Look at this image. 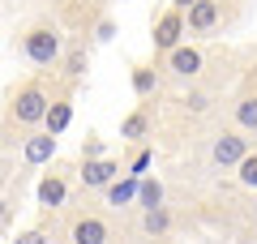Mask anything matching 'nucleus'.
I'll list each match as a JSON object with an SVG mask.
<instances>
[{"label": "nucleus", "instance_id": "obj_16", "mask_svg": "<svg viewBox=\"0 0 257 244\" xmlns=\"http://www.w3.org/2000/svg\"><path fill=\"white\" fill-rule=\"evenodd\" d=\"M155 90H159V69L155 64H138V69H133V94H138V99H150Z\"/></svg>", "mask_w": 257, "mask_h": 244}, {"label": "nucleus", "instance_id": "obj_8", "mask_svg": "<svg viewBox=\"0 0 257 244\" xmlns=\"http://www.w3.org/2000/svg\"><path fill=\"white\" fill-rule=\"evenodd\" d=\"M120 176V159H82V189H107Z\"/></svg>", "mask_w": 257, "mask_h": 244}, {"label": "nucleus", "instance_id": "obj_1", "mask_svg": "<svg viewBox=\"0 0 257 244\" xmlns=\"http://www.w3.org/2000/svg\"><path fill=\"white\" fill-rule=\"evenodd\" d=\"M22 56H26L30 64H39V69H56L60 56H64V35L52 22H35V26H26V35H22Z\"/></svg>", "mask_w": 257, "mask_h": 244}, {"label": "nucleus", "instance_id": "obj_13", "mask_svg": "<svg viewBox=\"0 0 257 244\" xmlns=\"http://www.w3.org/2000/svg\"><path fill=\"white\" fill-rule=\"evenodd\" d=\"M210 107H214V94H210V90H202V86H193V81H189V90L180 94V111H184V116H206Z\"/></svg>", "mask_w": 257, "mask_h": 244}, {"label": "nucleus", "instance_id": "obj_12", "mask_svg": "<svg viewBox=\"0 0 257 244\" xmlns=\"http://www.w3.org/2000/svg\"><path fill=\"white\" fill-rule=\"evenodd\" d=\"M231 120H236L231 129H240V133L257 137V94H240L236 107H231Z\"/></svg>", "mask_w": 257, "mask_h": 244}, {"label": "nucleus", "instance_id": "obj_24", "mask_svg": "<svg viewBox=\"0 0 257 244\" xmlns=\"http://www.w3.org/2000/svg\"><path fill=\"white\" fill-rule=\"evenodd\" d=\"M99 154H103V146L90 137V142H86V150H82V159H99Z\"/></svg>", "mask_w": 257, "mask_h": 244}, {"label": "nucleus", "instance_id": "obj_19", "mask_svg": "<svg viewBox=\"0 0 257 244\" xmlns=\"http://www.w3.org/2000/svg\"><path fill=\"white\" fill-rule=\"evenodd\" d=\"M231 172H236V184H240V189L257 193V154H253V150H248L244 159H240L236 167H231Z\"/></svg>", "mask_w": 257, "mask_h": 244}, {"label": "nucleus", "instance_id": "obj_15", "mask_svg": "<svg viewBox=\"0 0 257 244\" xmlns=\"http://www.w3.org/2000/svg\"><path fill=\"white\" fill-rule=\"evenodd\" d=\"M142 231H146V235H167V231H172V214H167V206L142 210Z\"/></svg>", "mask_w": 257, "mask_h": 244}, {"label": "nucleus", "instance_id": "obj_3", "mask_svg": "<svg viewBox=\"0 0 257 244\" xmlns=\"http://www.w3.org/2000/svg\"><path fill=\"white\" fill-rule=\"evenodd\" d=\"M244 154H248V133H240V129H223V133L210 142V167L231 172Z\"/></svg>", "mask_w": 257, "mask_h": 244}, {"label": "nucleus", "instance_id": "obj_18", "mask_svg": "<svg viewBox=\"0 0 257 244\" xmlns=\"http://www.w3.org/2000/svg\"><path fill=\"white\" fill-rule=\"evenodd\" d=\"M138 201L142 210H150V206H163V180H150V176H138Z\"/></svg>", "mask_w": 257, "mask_h": 244}, {"label": "nucleus", "instance_id": "obj_10", "mask_svg": "<svg viewBox=\"0 0 257 244\" xmlns=\"http://www.w3.org/2000/svg\"><path fill=\"white\" fill-rule=\"evenodd\" d=\"M52 154H56V137L47 133H30L26 142H22V159L30 163V167H43V163H52Z\"/></svg>", "mask_w": 257, "mask_h": 244}, {"label": "nucleus", "instance_id": "obj_23", "mask_svg": "<svg viewBox=\"0 0 257 244\" xmlns=\"http://www.w3.org/2000/svg\"><path fill=\"white\" fill-rule=\"evenodd\" d=\"M111 35H116V22H99V43H107Z\"/></svg>", "mask_w": 257, "mask_h": 244}, {"label": "nucleus", "instance_id": "obj_21", "mask_svg": "<svg viewBox=\"0 0 257 244\" xmlns=\"http://www.w3.org/2000/svg\"><path fill=\"white\" fill-rule=\"evenodd\" d=\"M13 244H52V227H26V231H18L13 235Z\"/></svg>", "mask_w": 257, "mask_h": 244}, {"label": "nucleus", "instance_id": "obj_9", "mask_svg": "<svg viewBox=\"0 0 257 244\" xmlns=\"http://www.w3.org/2000/svg\"><path fill=\"white\" fill-rule=\"evenodd\" d=\"M69 120H73V94L64 90V94H56L52 103H47V111H43V129L52 137H60L64 129H69Z\"/></svg>", "mask_w": 257, "mask_h": 244}, {"label": "nucleus", "instance_id": "obj_7", "mask_svg": "<svg viewBox=\"0 0 257 244\" xmlns=\"http://www.w3.org/2000/svg\"><path fill=\"white\" fill-rule=\"evenodd\" d=\"M150 43H155V52H172L176 43H184V13L180 9L159 13L155 30H150Z\"/></svg>", "mask_w": 257, "mask_h": 244}, {"label": "nucleus", "instance_id": "obj_6", "mask_svg": "<svg viewBox=\"0 0 257 244\" xmlns=\"http://www.w3.org/2000/svg\"><path fill=\"white\" fill-rule=\"evenodd\" d=\"M184 13V35H210L214 26L223 22V5L219 0H193Z\"/></svg>", "mask_w": 257, "mask_h": 244}, {"label": "nucleus", "instance_id": "obj_17", "mask_svg": "<svg viewBox=\"0 0 257 244\" xmlns=\"http://www.w3.org/2000/svg\"><path fill=\"white\" fill-rule=\"evenodd\" d=\"M103 193H107V206H128V201L138 197V176H128V180H120V176H116Z\"/></svg>", "mask_w": 257, "mask_h": 244}, {"label": "nucleus", "instance_id": "obj_11", "mask_svg": "<svg viewBox=\"0 0 257 244\" xmlns=\"http://www.w3.org/2000/svg\"><path fill=\"white\" fill-rule=\"evenodd\" d=\"M35 197H39V206H47V210H60L64 201H69V184H64V176H43L39 180V189H35Z\"/></svg>", "mask_w": 257, "mask_h": 244}, {"label": "nucleus", "instance_id": "obj_4", "mask_svg": "<svg viewBox=\"0 0 257 244\" xmlns=\"http://www.w3.org/2000/svg\"><path fill=\"white\" fill-rule=\"evenodd\" d=\"M167 56V73H172L176 81H197L206 73V56H202V47H189V43H176L172 52H163Z\"/></svg>", "mask_w": 257, "mask_h": 244}, {"label": "nucleus", "instance_id": "obj_25", "mask_svg": "<svg viewBox=\"0 0 257 244\" xmlns=\"http://www.w3.org/2000/svg\"><path fill=\"white\" fill-rule=\"evenodd\" d=\"M189 5H193V0H172V9H189Z\"/></svg>", "mask_w": 257, "mask_h": 244}, {"label": "nucleus", "instance_id": "obj_2", "mask_svg": "<svg viewBox=\"0 0 257 244\" xmlns=\"http://www.w3.org/2000/svg\"><path fill=\"white\" fill-rule=\"evenodd\" d=\"M47 103H52V90H47L43 81H26V86H18V94L9 99V129H35V125H43Z\"/></svg>", "mask_w": 257, "mask_h": 244}, {"label": "nucleus", "instance_id": "obj_14", "mask_svg": "<svg viewBox=\"0 0 257 244\" xmlns=\"http://www.w3.org/2000/svg\"><path fill=\"white\" fill-rule=\"evenodd\" d=\"M120 137H124V142H146V137H150V111L146 107L128 111L124 125H120Z\"/></svg>", "mask_w": 257, "mask_h": 244}, {"label": "nucleus", "instance_id": "obj_5", "mask_svg": "<svg viewBox=\"0 0 257 244\" xmlns=\"http://www.w3.org/2000/svg\"><path fill=\"white\" fill-rule=\"evenodd\" d=\"M69 244H111V227L103 214L86 210V214H73L69 223Z\"/></svg>", "mask_w": 257, "mask_h": 244}, {"label": "nucleus", "instance_id": "obj_22", "mask_svg": "<svg viewBox=\"0 0 257 244\" xmlns=\"http://www.w3.org/2000/svg\"><path fill=\"white\" fill-rule=\"evenodd\" d=\"M150 163H155V150H150V146H142L138 159H133V167H128V176H146V172H150Z\"/></svg>", "mask_w": 257, "mask_h": 244}, {"label": "nucleus", "instance_id": "obj_20", "mask_svg": "<svg viewBox=\"0 0 257 244\" xmlns=\"http://www.w3.org/2000/svg\"><path fill=\"white\" fill-rule=\"evenodd\" d=\"M86 64H90V60H86V52H82V47H77V52H69V56H64V77H69V81H77V77H82V73H86Z\"/></svg>", "mask_w": 257, "mask_h": 244}]
</instances>
